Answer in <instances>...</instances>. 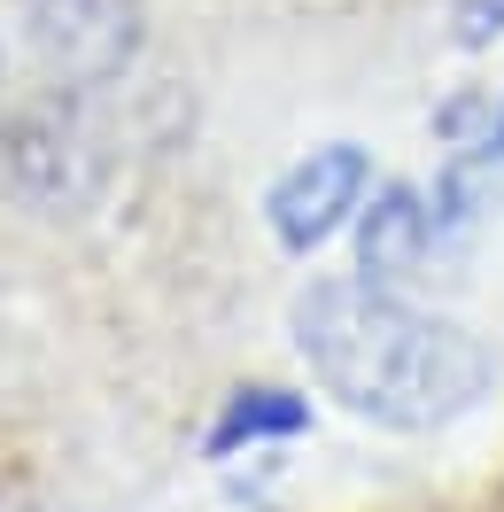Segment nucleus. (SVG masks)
Masks as SVG:
<instances>
[{"mask_svg": "<svg viewBox=\"0 0 504 512\" xmlns=\"http://www.w3.org/2000/svg\"><path fill=\"white\" fill-rule=\"evenodd\" d=\"M295 342L326 396L380 427H442L489 388V350L466 326L411 311L380 280H326L295 303Z\"/></svg>", "mask_w": 504, "mask_h": 512, "instance_id": "1", "label": "nucleus"}, {"mask_svg": "<svg viewBox=\"0 0 504 512\" xmlns=\"http://www.w3.org/2000/svg\"><path fill=\"white\" fill-rule=\"evenodd\" d=\"M365 194V156L357 148H311V156L272 187V233L287 249H318Z\"/></svg>", "mask_w": 504, "mask_h": 512, "instance_id": "2", "label": "nucleus"}, {"mask_svg": "<svg viewBox=\"0 0 504 512\" xmlns=\"http://www.w3.org/2000/svg\"><path fill=\"white\" fill-rule=\"evenodd\" d=\"M39 47L78 78H109L132 63V0H39Z\"/></svg>", "mask_w": 504, "mask_h": 512, "instance_id": "3", "label": "nucleus"}, {"mask_svg": "<svg viewBox=\"0 0 504 512\" xmlns=\"http://www.w3.org/2000/svg\"><path fill=\"white\" fill-rule=\"evenodd\" d=\"M419 241H427V218L411 210V194H380V210L365 218V272L373 280H404L419 264Z\"/></svg>", "mask_w": 504, "mask_h": 512, "instance_id": "4", "label": "nucleus"}, {"mask_svg": "<svg viewBox=\"0 0 504 512\" xmlns=\"http://www.w3.org/2000/svg\"><path fill=\"white\" fill-rule=\"evenodd\" d=\"M295 427H303V404H295V396H280V388H241V396L225 404L210 450L233 458L241 443H272V435H295Z\"/></svg>", "mask_w": 504, "mask_h": 512, "instance_id": "5", "label": "nucleus"}, {"mask_svg": "<svg viewBox=\"0 0 504 512\" xmlns=\"http://www.w3.org/2000/svg\"><path fill=\"white\" fill-rule=\"evenodd\" d=\"M497 24H504V0H466V8H458V39H466V47H481Z\"/></svg>", "mask_w": 504, "mask_h": 512, "instance_id": "6", "label": "nucleus"}]
</instances>
